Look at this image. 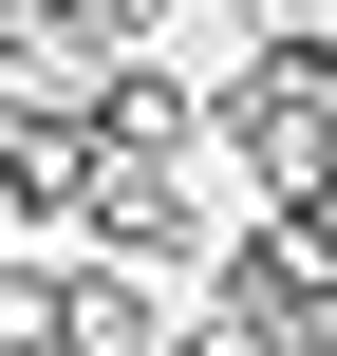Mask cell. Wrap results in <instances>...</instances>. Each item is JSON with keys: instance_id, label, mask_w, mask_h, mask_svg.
Segmentation results:
<instances>
[{"instance_id": "6da1fadb", "label": "cell", "mask_w": 337, "mask_h": 356, "mask_svg": "<svg viewBox=\"0 0 337 356\" xmlns=\"http://www.w3.org/2000/svg\"><path fill=\"white\" fill-rule=\"evenodd\" d=\"M38 338L56 356H150V282L131 263H75V282H38Z\"/></svg>"}]
</instances>
